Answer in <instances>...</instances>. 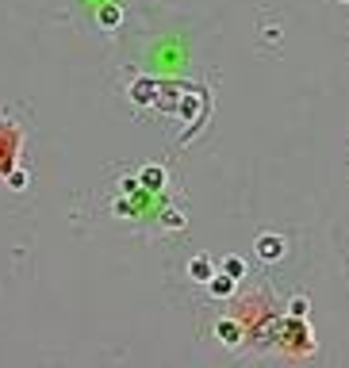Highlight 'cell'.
I'll return each instance as SVG.
<instances>
[{
  "instance_id": "2",
  "label": "cell",
  "mask_w": 349,
  "mask_h": 368,
  "mask_svg": "<svg viewBox=\"0 0 349 368\" xmlns=\"http://www.w3.org/2000/svg\"><path fill=\"white\" fill-rule=\"evenodd\" d=\"M261 253H265V257H276V253H281V242H276V238H265V242H261Z\"/></svg>"
},
{
  "instance_id": "1",
  "label": "cell",
  "mask_w": 349,
  "mask_h": 368,
  "mask_svg": "<svg viewBox=\"0 0 349 368\" xmlns=\"http://www.w3.org/2000/svg\"><path fill=\"white\" fill-rule=\"evenodd\" d=\"M16 154H20V130L4 119L0 123V177L16 165Z\"/></svg>"
}]
</instances>
